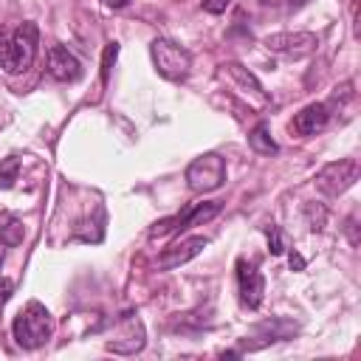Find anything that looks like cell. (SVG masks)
<instances>
[{"mask_svg":"<svg viewBox=\"0 0 361 361\" xmlns=\"http://www.w3.org/2000/svg\"><path fill=\"white\" fill-rule=\"evenodd\" d=\"M265 45L271 48V51H276V54H285V56H307L310 51H316V45H319V37L316 34H310V31H296V34H271V37H265Z\"/></svg>","mask_w":361,"mask_h":361,"instance_id":"obj_8","label":"cell"},{"mask_svg":"<svg viewBox=\"0 0 361 361\" xmlns=\"http://www.w3.org/2000/svg\"><path fill=\"white\" fill-rule=\"evenodd\" d=\"M48 73L56 82H76V79H82V65L65 45H51L48 48Z\"/></svg>","mask_w":361,"mask_h":361,"instance_id":"obj_11","label":"cell"},{"mask_svg":"<svg viewBox=\"0 0 361 361\" xmlns=\"http://www.w3.org/2000/svg\"><path fill=\"white\" fill-rule=\"evenodd\" d=\"M231 6V0H203V11L209 14H223Z\"/></svg>","mask_w":361,"mask_h":361,"instance_id":"obj_20","label":"cell"},{"mask_svg":"<svg viewBox=\"0 0 361 361\" xmlns=\"http://www.w3.org/2000/svg\"><path fill=\"white\" fill-rule=\"evenodd\" d=\"M149 54H152V62H155V68H158L161 76H166V79H172V82L189 76L192 54H189L186 48H180L178 42L158 37V39H152V45H149Z\"/></svg>","mask_w":361,"mask_h":361,"instance_id":"obj_2","label":"cell"},{"mask_svg":"<svg viewBox=\"0 0 361 361\" xmlns=\"http://www.w3.org/2000/svg\"><path fill=\"white\" fill-rule=\"evenodd\" d=\"M265 234H268V248H271V254H282V251H285V243H282L279 226H268Z\"/></svg>","mask_w":361,"mask_h":361,"instance_id":"obj_18","label":"cell"},{"mask_svg":"<svg viewBox=\"0 0 361 361\" xmlns=\"http://www.w3.org/2000/svg\"><path fill=\"white\" fill-rule=\"evenodd\" d=\"M37 45H39V28H37V23H20L11 31V48H8L6 73H23V71H28L34 65Z\"/></svg>","mask_w":361,"mask_h":361,"instance_id":"obj_4","label":"cell"},{"mask_svg":"<svg viewBox=\"0 0 361 361\" xmlns=\"http://www.w3.org/2000/svg\"><path fill=\"white\" fill-rule=\"evenodd\" d=\"M54 333V319L39 302H28L11 322V336L23 350H37L42 347Z\"/></svg>","mask_w":361,"mask_h":361,"instance_id":"obj_1","label":"cell"},{"mask_svg":"<svg viewBox=\"0 0 361 361\" xmlns=\"http://www.w3.org/2000/svg\"><path fill=\"white\" fill-rule=\"evenodd\" d=\"M104 3H107L110 8H124V6L130 3V0H104Z\"/></svg>","mask_w":361,"mask_h":361,"instance_id":"obj_22","label":"cell"},{"mask_svg":"<svg viewBox=\"0 0 361 361\" xmlns=\"http://www.w3.org/2000/svg\"><path fill=\"white\" fill-rule=\"evenodd\" d=\"M226 180V161L217 152H206L186 166V183L192 192H214Z\"/></svg>","mask_w":361,"mask_h":361,"instance_id":"obj_5","label":"cell"},{"mask_svg":"<svg viewBox=\"0 0 361 361\" xmlns=\"http://www.w3.org/2000/svg\"><path fill=\"white\" fill-rule=\"evenodd\" d=\"M248 147H251L257 155H276V152H279V144L271 138L265 121H259V124L248 133Z\"/></svg>","mask_w":361,"mask_h":361,"instance_id":"obj_13","label":"cell"},{"mask_svg":"<svg viewBox=\"0 0 361 361\" xmlns=\"http://www.w3.org/2000/svg\"><path fill=\"white\" fill-rule=\"evenodd\" d=\"M358 172H361V166H358L355 158H341V161L327 164V166L316 175V186H319V192L336 197V195L347 192V189L358 180Z\"/></svg>","mask_w":361,"mask_h":361,"instance_id":"obj_6","label":"cell"},{"mask_svg":"<svg viewBox=\"0 0 361 361\" xmlns=\"http://www.w3.org/2000/svg\"><path fill=\"white\" fill-rule=\"evenodd\" d=\"M3 254H6V251H3V245H0V262H3Z\"/></svg>","mask_w":361,"mask_h":361,"instance_id":"obj_23","label":"cell"},{"mask_svg":"<svg viewBox=\"0 0 361 361\" xmlns=\"http://www.w3.org/2000/svg\"><path fill=\"white\" fill-rule=\"evenodd\" d=\"M116 54H118V45L110 42V45L104 48V59H102V82H104V85H107V79H110V65L116 62Z\"/></svg>","mask_w":361,"mask_h":361,"instance_id":"obj_17","label":"cell"},{"mask_svg":"<svg viewBox=\"0 0 361 361\" xmlns=\"http://www.w3.org/2000/svg\"><path fill=\"white\" fill-rule=\"evenodd\" d=\"M330 121V104L327 102H310L307 107H302L293 121H290V130L299 133V135H316L327 127Z\"/></svg>","mask_w":361,"mask_h":361,"instance_id":"obj_9","label":"cell"},{"mask_svg":"<svg viewBox=\"0 0 361 361\" xmlns=\"http://www.w3.org/2000/svg\"><path fill=\"white\" fill-rule=\"evenodd\" d=\"M237 285H240V302L248 307V310H257L262 305V293H265V279L262 274L257 271L254 262L248 259H237Z\"/></svg>","mask_w":361,"mask_h":361,"instance_id":"obj_7","label":"cell"},{"mask_svg":"<svg viewBox=\"0 0 361 361\" xmlns=\"http://www.w3.org/2000/svg\"><path fill=\"white\" fill-rule=\"evenodd\" d=\"M214 214H220V203H186L178 214L172 217H164L158 220L152 228H149V237H164V234H180L192 226H200L206 220H212Z\"/></svg>","mask_w":361,"mask_h":361,"instance_id":"obj_3","label":"cell"},{"mask_svg":"<svg viewBox=\"0 0 361 361\" xmlns=\"http://www.w3.org/2000/svg\"><path fill=\"white\" fill-rule=\"evenodd\" d=\"M20 172V158L17 155H6L0 158V189H11Z\"/></svg>","mask_w":361,"mask_h":361,"instance_id":"obj_16","label":"cell"},{"mask_svg":"<svg viewBox=\"0 0 361 361\" xmlns=\"http://www.w3.org/2000/svg\"><path fill=\"white\" fill-rule=\"evenodd\" d=\"M206 245H209L206 237H186V240H180V243H172V245L164 248V254L158 257V268H161V271H172V268L183 265V262H189L192 257H197Z\"/></svg>","mask_w":361,"mask_h":361,"instance_id":"obj_10","label":"cell"},{"mask_svg":"<svg viewBox=\"0 0 361 361\" xmlns=\"http://www.w3.org/2000/svg\"><path fill=\"white\" fill-rule=\"evenodd\" d=\"M8 48H11V34L6 28H0V68L3 71L8 65Z\"/></svg>","mask_w":361,"mask_h":361,"instance_id":"obj_19","label":"cell"},{"mask_svg":"<svg viewBox=\"0 0 361 361\" xmlns=\"http://www.w3.org/2000/svg\"><path fill=\"white\" fill-rule=\"evenodd\" d=\"M223 68H226V73H228V76H234V79H237L248 93H254L257 99H265V90H262V85L257 82V76H254L251 71H245L240 62H226Z\"/></svg>","mask_w":361,"mask_h":361,"instance_id":"obj_14","label":"cell"},{"mask_svg":"<svg viewBox=\"0 0 361 361\" xmlns=\"http://www.w3.org/2000/svg\"><path fill=\"white\" fill-rule=\"evenodd\" d=\"M296 330L299 327L290 319H268V322H259L254 327V338H259V341H254L251 350H259V347L274 344V341H288L290 336H296Z\"/></svg>","mask_w":361,"mask_h":361,"instance_id":"obj_12","label":"cell"},{"mask_svg":"<svg viewBox=\"0 0 361 361\" xmlns=\"http://www.w3.org/2000/svg\"><path fill=\"white\" fill-rule=\"evenodd\" d=\"M0 243L3 245L23 243V223L14 214H8V212H0Z\"/></svg>","mask_w":361,"mask_h":361,"instance_id":"obj_15","label":"cell"},{"mask_svg":"<svg viewBox=\"0 0 361 361\" xmlns=\"http://www.w3.org/2000/svg\"><path fill=\"white\" fill-rule=\"evenodd\" d=\"M288 262H290V268H293V271H305V257H302L299 251H290Z\"/></svg>","mask_w":361,"mask_h":361,"instance_id":"obj_21","label":"cell"}]
</instances>
